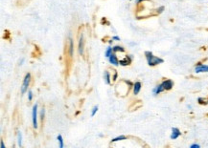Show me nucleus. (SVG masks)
<instances>
[{
    "label": "nucleus",
    "mask_w": 208,
    "mask_h": 148,
    "mask_svg": "<svg viewBox=\"0 0 208 148\" xmlns=\"http://www.w3.org/2000/svg\"><path fill=\"white\" fill-rule=\"evenodd\" d=\"M145 57H146L149 66H156V65L161 64V63H163L164 62V60L162 58L156 57V55H154L151 51L145 52Z\"/></svg>",
    "instance_id": "obj_1"
},
{
    "label": "nucleus",
    "mask_w": 208,
    "mask_h": 148,
    "mask_svg": "<svg viewBox=\"0 0 208 148\" xmlns=\"http://www.w3.org/2000/svg\"><path fill=\"white\" fill-rule=\"evenodd\" d=\"M30 80H31V75L29 73L26 74L24 80H23V84L21 86V94H25L26 91L28 90L29 84H30Z\"/></svg>",
    "instance_id": "obj_2"
},
{
    "label": "nucleus",
    "mask_w": 208,
    "mask_h": 148,
    "mask_svg": "<svg viewBox=\"0 0 208 148\" xmlns=\"http://www.w3.org/2000/svg\"><path fill=\"white\" fill-rule=\"evenodd\" d=\"M32 120H33V126L35 129L38 128V104H35L33 106L32 112Z\"/></svg>",
    "instance_id": "obj_3"
},
{
    "label": "nucleus",
    "mask_w": 208,
    "mask_h": 148,
    "mask_svg": "<svg viewBox=\"0 0 208 148\" xmlns=\"http://www.w3.org/2000/svg\"><path fill=\"white\" fill-rule=\"evenodd\" d=\"M195 72H196L197 74H200V73H208V65L201 64V63H198L197 66L195 67Z\"/></svg>",
    "instance_id": "obj_4"
},
{
    "label": "nucleus",
    "mask_w": 208,
    "mask_h": 148,
    "mask_svg": "<svg viewBox=\"0 0 208 148\" xmlns=\"http://www.w3.org/2000/svg\"><path fill=\"white\" fill-rule=\"evenodd\" d=\"M161 84L163 85V88L165 91H169L174 87V81L172 80H165L164 81L161 82Z\"/></svg>",
    "instance_id": "obj_5"
},
{
    "label": "nucleus",
    "mask_w": 208,
    "mask_h": 148,
    "mask_svg": "<svg viewBox=\"0 0 208 148\" xmlns=\"http://www.w3.org/2000/svg\"><path fill=\"white\" fill-rule=\"evenodd\" d=\"M131 60H133V55H127L125 58L119 60V64H120L121 66H128V65L131 64Z\"/></svg>",
    "instance_id": "obj_6"
},
{
    "label": "nucleus",
    "mask_w": 208,
    "mask_h": 148,
    "mask_svg": "<svg viewBox=\"0 0 208 148\" xmlns=\"http://www.w3.org/2000/svg\"><path fill=\"white\" fill-rule=\"evenodd\" d=\"M181 132L180 130L177 127L172 128V134H171V140H177L178 137H180Z\"/></svg>",
    "instance_id": "obj_7"
},
{
    "label": "nucleus",
    "mask_w": 208,
    "mask_h": 148,
    "mask_svg": "<svg viewBox=\"0 0 208 148\" xmlns=\"http://www.w3.org/2000/svg\"><path fill=\"white\" fill-rule=\"evenodd\" d=\"M108 61H110V64L114 65V66H118L119 65V60H118V58H117L116 55L115 54H112L110 57H108Z\"/></svg>",
    "instance_id": "obj_8"
},
{
    "label": "nucleus",
    "mask_w": 208,
    "mask_h": 148,
    "mask_svg": "<svg viewBox=\"0 0 208 148\" xmlns=\"http://www.w3.org/2000/svg\"><path fill=\"white\" fill-rule=\"evenodd\" d=\"M133 94L136 96V95H138L140 93V90H141V87H142V85H141V82L139 81H136L135 83L133 84Z\"/></svg>",
    "instance_id": "obj_9"
},
{
    "label": "nucleus",
    "mask_w": 208,
    "mask_h": 148,
    "mask_svg": "<svg viewBox=\"0 0 208 148\" xmlns=\"http://www.w3.org/2000/svg\"><path fill=\"white\" fill-rule=\"evenodd\" d=\"M163 91H165V90H164V88H163V85L161 84V83L158 84L157 86H156V87L153 89V93H154V96H156V95L162 93Z\"/></svg>",
    "instance_id": "obj_10"
},
{
    "label": "nucleus",
    "mask_w": 208,
    "mask_h": 148,
    "mask_svg": "<svg viewBox=\"0 0 208 148\" xmlns=\"http://www.w3.org/2000/svg\"><path fill=\"white\" fill-rule=\"evenodd\" d=\"M79 53L81 55H84V35H81L80 40H79Z\"/></svg>",
    "instance_id": "obj_11"
},
{
    "label": "nucleus",
    "mask_w": 208,
    "mask_h": 148,
    "mask_svg": "<svg viewBox=\"0 0 208 148\" xmlns=\"http://www.w3.org/2000/svg\"><path fill=\"white\" fill-rule=\"evenodd\" d=\"M104 80H105V82L107 84H110L111 83V78H110V74L108 71H105L104 73Z\"/></svg>",
    "instance_id": "obj_12"
},
{
    "label": "nucleus",
    "mask_w": 208,
    "mask_h": 148,
    "mask_svg": "<svg viewBox=\"0 0 208 148\" xmlns=\"http://www.w3.org/2000/svg\"><path fill=\"white\" fill-rule=\"evenodd\" d=\"M112 50H113L114 53H118V52H120V53H124L125 52V49L124 47H122V46H119V45H115L112 47Z\"/></svg>",
    "instance_id": "obj_13"
},
{
    "label": "nucleus",
    "mask_w": 208,
    "mask_h": 148,
    "mask_svg": "<svg viewBox=\"0 0 208 148\" xmlns=\"http://www.w3.org/2000/svg\"><path fill=\"white\" fill-rule=\"evenodd\" d=\"M127 140V137L124 136V135H121V136H118L116 138H114V139L111 140V142H116V141H119V140Z\"/></svg>",
    "instance_id": "obj_14"
},
{
    "label": "nucleus",
    "mask_w": 208,
    "mask_h": 148,
    "mask_svg": "<svg viewBox=\"0 0 208 148\" xmlns=\"http://www.w3.org/2000/svg\"><path fill=\"white\" fill-rule=\"evenodd\" d=\"M112 52H113L112 48L110 47V46H108V47L107 48V50H105V57L108 58L112 55Z\"/></svg>",
    "instance_id": "obj_15"
},
{
    "label": "nucleus",
    "mask_w": 208,
    "mask_h": 148,
    "mask_svg": "<svg viewBox=\"0 0 208 148\" xmlns=\"http://www.w3.org/2000/svg\"><path fill=\"white\" fill-rule=\"evenodd\" d=\"M57 139H58L59 143V148H64V139H62V136H61V135H59V136L57 137Z\"/></svg>",
    "instance_id": "obj_16"
},
{
    "label": "nucleus",
    "mask_w": 208,
    "mask_h": 148,
    "mask_svg": "<svg viewBox=\"0 0 208 148\" xmlns=\"http://www.w3.org/2000/svg\"><path fill=\"white\" fill-rule=\"evenodd\" d=\"M69 55H70V57L73 55V41H72V39L69 40Z\"/></svg>",
    "instance_id": "obj_17"
},
{
    "label": "nucleus",
    "mask_w": 208,
    "mask_h": 148,
    "mask_svg": "<svg viewBox=\"0 0 208 148\" xmlns=\"http://www.w3.org/2000/svg\"><path fill=\"white\" fill-rule=\"evenodd\" d=\"M17 143H18V146L22 145V134L20 132L17 133Z\"/></svg>",
    "instance_id": "obj_18"
},
{
    "label": "nucleus",
    "mask_w": 208,
    "mask_h": 148,
    "mask_svg": "<svg viewBox=\"0 0 208 148\" xmlns=\"http://www.w3.org/2000/svg\"><path fill=\"white\" fill-rule=\"evenodd\" d=\"M97 111H98V106L96 105V106H94L93 108H92V111H91V117H94V116H95V114L97 113Z\"/></svg>",
    "instance_id": "obj_19"
},
{
    "label": "nucleus",
    "mask_w": 208,
    "mask_h": 148,
    "mask_svg": "<svg viewBox=\"0 0 208 148\" xmlns=\"http://www.w3.org/2000/svg\"><path fill=\"white\" fill-rule=\"evenodd\" d=\"M28 100H29V101H31L33 100V92L31 90L28 92Z\"/></svg>",
    "instance_id": "obj_20"
},
{
    "label": "nucleus",
    "mask_w": 208,
    "mask_h": 148,
    "mask_svg": "<svg viewBox=\"0 0 208 148\" xmlns=\"http://www.w3.org/2000/svg\"><path fill=\"white\" fill-rule=\"evenodd\" d=\"M44 113H45V110L43 109V108H42L41 111H40V118H41L42 120H43V118H44Z\"/></svg>",
    "instance_id": "obj_21"
},
{
    "label": "nucleus",
    "mask_w": 208,
    "mask_h": 148,
    "mask_svg": "<svg viewBox=\"0 0 208 148\" xmlns=\"http://www.w3.org/2000/svg\"><path fill=\"white\" fill-rule=\"evenodd\" d=\"M200 144H198V143H194L190 146V148H200Z\"/></svg>",
    "instance_id": "obj_22"
},
{
    "label": "nucleus",
    "mask_w": 208,
    "mask_h": 148,
    "mask_svg": "<svg viewBox=\"0 0 208 148\" xmlns=\"http://www.w3.org/2000/svg\"><path fill=\"white\" fill-rule=\"evenodd\" d=\"M112 40H117V41H120V37H117V35H114V37H112Z\"/></svg>",
    "instance_id": "obj_23"
},
{
    "label": "nucleus",
    "mask_w": 208,
    "mask_h": 148,
    "mask_svg": "<svg viewBox=\"0 0 208 148\" xmlns=\"http://www.w3.org/2000/svg\"><path fill=\"white\" fill-rule=\"evenodd\" d=\"M117 73H115L114 74V75H113V77H112V80H116V78H117Z\"/></svg>",
    "instance_id": "obj_24"
},
{
    "label": "nucleus",
    "mask_w": 208,
    "mask_h": 148,
    "mask_svg": "<svg viewBox=\"0 0 208 148\" xmlns=\"http://www.w3.org/2000/svg\"><path fill=\"white\" fill-rule=\"evenodd\" d=\"M1 148H5V145H4V142H3V140H1Z\"/></svg>",
    "instance_id": "obj_25"
},
{
    "label": "nucleus",
    "mask_w": 208,
    "mask_h": 148,
    "mask_svg": "<svg viewBox=\"0 0 208 148\" xmlns=\"http://www.w3.org/2000/svg\"><path fill=\"white\" fill-rule=\"evenodd\" d=\"M142 1H144V0H136V3H138V4H139V3H141Z\"/></svg>",
    "instance_id": "obj_26"
},
{
    "label": "nucleus",
    "mask_w": 208,
    "mask_h": 148,
    "mask_svg": "<svg viewBox=\"0 0 208 148\" xmlns=\"http://www.w3.org/2000/svg\"><path fill=\"white\" fill-rule=\"evenodd\" d=\"M23 61H24V59H21V61L19 62V63H20V65H22V63H23Z\"/></svg>",
    "instance_id": "obj_27"
},
{
    "label": "nucleus",
    "mask_w": 208,
    "mask_h": 148,
    "mask_svg": "<svg viewBox=\"0 0 208 148\" xmlns=\"http://www.w3.org/2000/svg\"><path fill=\"white\" fill-rule=\"evenodd\" d=\"M130 1H133V0H130Z\"/></svg>",
    "instance_id": "obj_28"
}]
</instances>
